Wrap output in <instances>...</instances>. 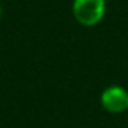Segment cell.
<instances>
[{
  "instance_id": "cell-2",
  "label": "cell",
  "mask_w": 128,
  "mask_h": 128,
  "mask_svg": "<svg viewBox=\"0 0 128 128\" xmlns=\"http://www.w3.org/2000/svg\"><path fill=\"white\" fill-rule=\"evenodd\" d=\"M100 106L110 114H120L128 109V92L122 86H109L100 94Z\"/></svg>"
},
{
  "instance_id": "cell-3",
  "label": "cell",
  "mask_w": 128,
  "mask_h": 128,
  "mask_svg": "<svg viewBox=\"0 0 128 128\" xmlns=\"http://www.w3.org/2000/svg\"><path fill=\"white\" fill-rule=\"evenodd\" d=\"M0 16H2V6H0Z\"/></svg>"
},
{
  "instance_id": "cell-1",
  "label": "cell",
  "mask_w": 128,
  "mask_h": 128,
  "mask_svg": "<svg viewBox=\"0 0 128 128\" xmlns=\"http://www.w3.org/2000/svg\"><path fill=\"white\" fill-rule=\"evenodd\" d=\"M73 16L83 26H94L106 15V0H75Z\"/></svg>"
}]
</instances>
